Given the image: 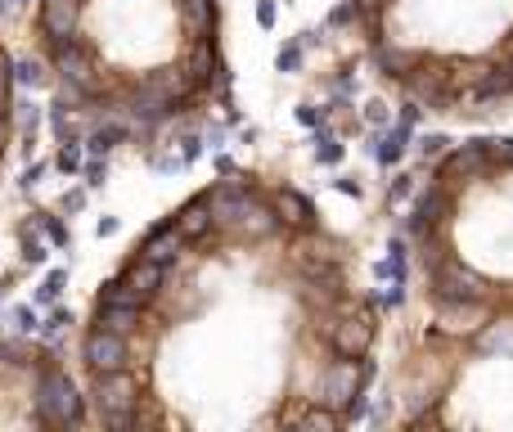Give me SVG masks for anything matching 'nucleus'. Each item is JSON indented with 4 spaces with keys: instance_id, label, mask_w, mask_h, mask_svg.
Returning <instances> with one entry per match:
<instances>
[{
    "instance_id": "f257e3e1",
    "label": "nucleus",
    "mask_w": 513,
    "mask_h": 432,
    "mask_svg": "<svg viewBox=\"0 0 513 432\" xmlns=\"http://www.w3.org/2000/svg\"><path fill=\"white\" fill-rule=\"evenodd\" d=\"M383 315L320 203L225 171L154 221L81 324L90 428L338 432L365 414Z\"/></svg>"
},
{
    "instance_id": "f03ea898",
    "label": "nucleus",
    "mask_w": 513,
    "mask_h": 432,
    "mask_svg": "<svg viewBox=\"0 0 513 432\" xmlns=\"http://www.w3.org/2000/svg\"><path fill=\"white\" fill-rule=\"evenodd\" d=\"M28 32L55 108L104 118L95 149L194 122L225 90L221 0H37Z\"/></svg>"
},
{
    "instance_id": "7ed1b4c3",
    "label": "nucleus",
    "mask_w": 513,
    "mask_h": 432,
    "mask_svg": "<svg viewBox=\"0 0 513 432\" xmlns=\"http://www.w3.org/2000/svg\"><path fill=\"white\" fill-rule=\"evenodd\" d=\"M406 248L419 315L450 329L513 315V140H459L428 167Z\"/></svg>"
},
{
    "instance_id": "20e7f679",
    "label": "nucleus",
    "mask_w": 513,
    "mask_h": 432,
    "mask_svg": "<svg viewBox=\"0 0 513 432\" xmlns=\"http://www.w3.org/2000/svg\"><path fill=\"white\" fill-rule=\"evenodd\" d=\"M347 19L374 77L415 113H513V0H347Z\"/></svg>"
},
{
    "instance_id": "39448f33",
    "label": "nucleus",
    "mask_w": 513,
    "mask_h": 432,
    "mask_svg": "<svg viewBox=\"0 0 513 432\" xmlns=\"http://www.w3.org/2000/svg\"><path fill=\"white\" fill-rule=\"evenodd\" d=\"M388 423L410 432H513V315L468 329L419 315L388 370Z\"/></svg>"
},
{
    "instance_id": "423d86ee",
    "label": "nucleus",
    "mask_w": 513,
    "mask_h": 432,
    "mask_svg": "<svg viewBox=\"0 0 513 432\" xmlns=\"http://www.w3.org/2000/svg\"><path fill=\"white\" fill-rule=\"evenodd\" d=\"M0 428H90L86 387L46 343L0 338Z\"/></svg>"
},
{
    "instance_id": "0eeeda50",
    "label": "nucleus",
    "mask_w": 513,
    "mask_h": 432,
    "mask_svg": "<svg viewBox=\"0 0 513 432\" xmlns=\"http://www.w3.org/2000/svg\"><path fill=\"white\" fill-rule=\"evenodd\" d=\"M10 136H14V59L0 41V162H5Z\"/></svg>"
},
{
    "instance_id": "6e6552de",
    "label": "nucleus",
    "mask_w": 513,
    "mask_h": 432,
    "mask_svg": "<svg viewBox=\"0 0 513 432\" xmlns=\"http://www.w3.org/2000/svg\"><path fill=\"white\" fill-rule=\"evenodd\" d=\"M77 158H81L77 149H63V154H59V167H63V171H72V167H77Z\"/></svg>"
}]
</instances>
